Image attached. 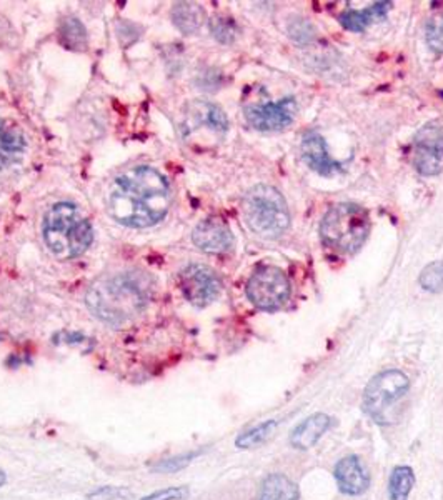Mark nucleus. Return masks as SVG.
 <instances>
[{
    "instance_id": "f257e3e1",
    "label": "nucleus",
    "mask_w": 443,
    "mask_h": 500,
    "mask_svg": "<svg viewBox=\"0 0 443 500\" xmlns=\"http://www.w3.org/2000/svg\"><path fill=\"white\" fill-rule=\"evenodd\" d=\"M112 217L127 227H151L162 221L170 207V187L151 167H135L118 175L110 190Z\"/></svg>"
},
{
    "instance_id": "f03ea898",
    "label": "nucleus",
    "mask_w": 443,
    "mask_h": 500,
    "mask_svg": "<svg viewBox=\"0 0 443 500\" xmlns=\"http://www.w3.org/2000/svg\"><path fill=\"white\" fill-rule=\"evenodd\" d=\"M152 282L139 272H122L99 280L87 292V307L110 326H124L145 309Z\"/></svg>"
},
{
    "instance_id": "7ed1b4c3",
    "label": "nucleus",
    "mask_w": 443,
    "mask_h": 500,
    "mask_svg": "<svg viewBox=\"0 0 443 500\" xmlns=\"http://www.w3.org/2000/svg\"><path fill=\"white\" fill-rule=\"evenodd\" d=\"M44 239L54 256L64 260L74 259L92 244V225L74 204L60 202L47 214Z\"/></svg>"
},
{
    "instance_id": "20e7f679",
    "label": "nucleus",
    "mask_w": 443,
    "mask_h": 500,
    "mask_svg": "<svg viewBox=\"0 0 443 500\" xmlns=\"http://www.w3.org/2000/svg\"><path fill=\"white\" fill-rule=\"evenodd\" d=\"M370 232L367 210L357 204H338L328 210L320 225L322 241L343 254H353L360 249Z\"/></svg>"
},
{
    "instance_id": "39448f33",
    "label": "nucleus",
    "mask_w": 443,
    "mask_h": 500,
    "mask_svg": "<svg viewBox=\"0 0 443 500\" xmlns=\"http://www.w3.org/2000/svg\"><path fill=\"white\" fill-rule=\"evenodd\" d=\"M242 210L250 231L264 239H277L291 225L287 204L274 187L250 189L245 196Z\"/></svg>"
},
{
    "instance_id": "423d86ee",
    "label": "nucleus",
    "mask_w": 443,
    "mask_h": 500,
    "mask_svg": "<svg viewBox=\"0 0 443 500\" xmlns=\"http://www.w3.org/2000/svg\"><path fill=\"white\" fill-rule=\"evenodd\" d=\"M408 377L400 371H385L375 375L363 392V408L377 424L392 422V408L407 394Z\"/></svg>"
},
{
    "instance_id": "0eeeda50",
    "label": "nucleus",
    "mask_w": 443,
    "mask_h": 500,
    "mask_svg": "<svg viewBox=\"0 0 443 500\" xmlns=\"http://www.w3.org/2000/svg\"><path fill=\"white\" fill-rule=\"evenodd\" d=\"M182 137L190 144L219 140L229 130V120L221 107L205 101H195L186 107L180 124Z\"/></svg>"
},
{
    "instance_id": "6e6552de",
    "label": "nucleus",
    "mask_w": 443,
    "mask_h": 500,
    "mask_svg": "<svg viewBox=\"0 0 443 500\" xmlns=\"http://www.w3.org/2000/svg\"><path fill=\"white\" fill-rule=\"evenodd\" d=\"M247 295L262 311H277L291 297V282L283 270L272 266L256 268L247 284Z\"/></svg>"
},
{
    "instance_id": "1a4fd4ad",
    "label": "nucleus",
    "mask_w": 443,
    "mask_h": 500,
    "mask_svg": "<svg viewBox=\"0 0 443 500\" xmlns=\"http://www.w3.org/2000/svg\"><path fill=\"white\" fill-rule=\"evenodd\" d=\"M178 282L187 301L194 303L195 307L209 305L221 294V279L207 266H200V264L187 266L180 270Z\"/></svg>"
},
{
    "instance_id": "9d476101",
    "label": "nucleus",
    "mask_w": 443,
    "mask_h": 500,
    "mask_svg": "<svg viewBox=\"0 0 443 500\" xmlns=\"http://www.w3.org/2000/svg\"><path fill=\"white\" fill-rule=\"evenodd\" d=\"M415 167L420 174H440L443 171V127L437 122H429L420 128L413 144Z\"/></svg>"
},
{
    "instance_id": "9b49d317",
    "label": "nucleus",
    "mask_w": 443,
    "mask_h": 500,
    "mask_svg": "<svg viewBox=\"0 0 443 500\" xmlns=\"http://www.w3.org/2000/svg\"><path fill=\"white\" fill-rule=\"evenodd\" d=\"M297 117V102L291 97L277 102L252 105L245 109V118L252 127L260 132H275L289 127Z\"/></svg>"
},
{
    "instance_id": "f8f14e48",
    "label": "nucleus",
    "mask_w": 443,
    "mask_h": 500,
    "mask_svg": "<svg viewBox=\"0 0 443 500\" xmlns=\"http://www.w3.org/2000/svg\"><path fill=\"white\" fill-rule=\"evenodd\" d=\"M192 241L207 254H223L232 249L233 233L227 222L212 217L198 224L192 233Z\"/></svg>"
},
{
    "instance_id": "ddd939ff",
    "label": "nucleus",
    "mask_w": 443,
    "mask_h": 500,
    "mask_svg": "<svg viewBox=\"0 0 443 500\" xmlns=\"http://www.w3.org/2000/svg\"><path fill=\"white\" fill-rule=\"evenodd\" d=\"M335 478H337L338 489L347 496H360L369 489L370 478L365 472L357 455H349L338 461L335 466Z\"/></svg>"
},
{
    "instance_id": "4468645a",
    "label": "nucleus",
    "mask_w": 443,
    "mask_h": 500,
    "mask_svg": "<svg viewBox=\"0 0 443 500\" xmlns=\"http://www.w3.org/2000/svg\"><path fill=\"white\" fill-rule=\"evenodd\" d=\"M302 155L307 165L320 175L335 174L340 169V163L328 154L326 140L317 132H310L303 137Z\"/></svg>"
},
{
    "instance_id": "2eb2a0df",
    "label": "nucleus",
    "mask_w": 443,
    "mask_h": 500,
    "mask_svg": "<svg viewBox=\"0 0 443 500\" xmlns=\"http://www.w3.org/2000/svg\"><path fill=\"white\" fill-rule=\"evenodd\" d=\"M332 420L326 414H315L312 417L300 422L291 435V443L295 449L307 451L320 441V437L328 431Z\"/></svg>"
},
{
    "instance_id": "dca6fc26",
    "label": "nucleus",
    "mask_w": 443,
    "mask_h": 500,
    "mask_svg": "<svg viewBox=\"0 0 443 500\" xmlns=\"http://www.w3.org/2000/svg\"><path fill=\"white\" fill-rule=\"evenodd\" d=\"M25 149L22 130L11 120H0V169L19 157Z\"/></svg>"
},
{
    "instance_id": "f3484780",
    "label": "nucleus",
    "mask_w": 443,
    "mask_h": 500,
    "mask_svg": "<svg viewBox=\"0 0 443 500\" xmlns=\"http://www.w3.org/2000/svg\"><path fill=\"white\" fill-rule=\"evenodd\" d=\"M392 7V4L388 2H378V4H373L369 9L365 11H347L343 12L340 15V23L347 29V31H352V32H361L365 31L370 23L378 21V19H384L387 15L388 9Z\"/></svg>"
},
{
    "instance_id": "a211bd4d",
    "label": "nucleus",
    "mask_w": 443,
    "mask_h": 500,
    "mask_svg": "<svg viewBox=\"0 0 443 500\" xmlns=\"http://www.w3.org/2000/svg\"><path fill=\"white\" fill-rule=\"evenodd\" d=\"M256 500H299V489L287 476L272 474L264 480Z\"/></svg>"
},
{
    "instance_id": "6ab92c4d",
    "label": "nucleus",
    "mask_w": 443,
    "mask_h": 500,
    "mask_svg": "<svg viewBox=\"0 0 443 500\" xmlns=\"http://www.w3.org/2000/svg\"><path fill=\"white\" fill-rule=\"evenodd\" d=\"M172 21L184 34H194L205 21V12L197 4L178 2L172 9Z\"/></svg>"
},
{
    "instance_id": "aec40b11",
    "label": "nucleus",
    "mask_w": 443,
    "mask_h": 500,
    "mask_svg": "<svg viewBox=\"0 0 443 500\" xmlns=\"http://www.w3.org/2000/svg\"><path fill=\"white\" fill-rule=\"evenodd\" d=\"M415 484V476L410 467H396L388 482V499L407 500Z\"/></svg>"
},
{
    "instance_id": "412c9836",
    "label": "nucleus",
    "mask_w": 443,
    "mask_h": 500,
    "mask_svg": "<svg viewBox=\"0 0 443 500\" xmlns=\"http://www.w3.org/2000/svg\"><path fill=\"white\" fill-rule=\"evenodd\" d=\"M275 427H277V422H275V420H267V422L256 425L254 429L244 432L242 435H239L237 441H235V445H237L239 449H252V447H256V445L265 443Z\"/></svg>"
},
{
    "instance_id": "4be33fe9",
    "label": "nucleus",
    "mask_w": 443,
    "mask_h": 500,
    "mask_svg": "<svg viewBox=\"0 0 443 500\" xmlns=\"http://www.w3.org/2000/svg\"><path fill=\"white\" fill-rule=\"evenodd\" d=\"M420 285L429 292H440L443 289V260L431 262L421 270Z\"/></svg>"
},
{
    "instance_id": "5701e85b",
    "label": "nucleus",
    "mask_w": 443,
    "mask_h": 500,
    "mask_svg": "<svg viewBox=\"0 0 443 500\" xmlns=\"http://www.w3.org/2000/svg\"><path fill=\"white\" fill-rule=\"evenodd\" d=\"M60 35L64 39V44L70 48H83L85 46V31L77 19H69L62 25Z\"/></svg>"
},
{
    "instance_id": "b1692460",
    "label": "nucleus",
    "mask_w": 443,
    "mask_h": 500,
    "mask_svg": "<svg viewBox=\"0 0 443 500\" xmlns=\"http://www.w3.org/2000/svg\"><path fill=\"white\" fill-rule=\"evenodd\" d=\"M210 31L217 40H221L222 44H230L237 37V27L230 19H223L217 17L210 22Z\"/></svg>"
},
{
    "instance_id": "393cba45",
    "label": "nucleus",
    "mask_w": 443,
    "mask_h": 500,
    "mask_svg": "<svg viewBox=\"0 0 443 500\" xmlns=\"http://www.w3.org/2000/svg\"><path fill=\"white\" fill-rule=\"evenodd\" d=\"M200 455V452H187V454L175 455V457H170V459H165V461H161L159 464L153 466V470L155 472H163V474H170V472H178L182 469H186L187 466H190V462Z\"/></svg>"
},
{
    "instance_id": "a878e982",
    "label": "nucleus",
    "mask_w": 443,
    "mask_h": 500,
    "mask_svg": "<svg viewBox=\"0 0 443 500\" xmlns=\"http://www.w3.org/2000/svg\"><path fill=\"white\" fill-rule=\"evenodd\" d=\"M427 42L433 50L443 52V12L435 13L427 22Z\"/></svg>"
},
{
    "instance_id": "bb28decb",
    "label": "nucleus",
    "mask_w": 443,
    "mask_h": 500,
    "mask_svg": "<svg viewBox=\"0 0 443 500\" xmlns=\"http://www.w3.org/2000/svg\"><path fill=\"white\" fill-rule=\"evenodd\" d=\"M188 497L187 487H169V489L152 492L151 496L142 500H186Z\"/></svg>"
},
{
    "instance_id": "cd10ccee",
    "label": "nucleus",
    "mask_w": 443,
    "mask_h": 500,
    "mask_svg": "<svg viewBox=\"0 0 443 500\" xmlns=\"http://www.w3.org/2000/svg\"><path fill=\"white\" fill-rule=\"evenodd\" d=\"M291 35H293L299 42H308V40H312V25H308L307 22H303V21H297V22H293V25L291 27Z\"/></svg>"
},
{
    "instance_id": "c85d7f7f",
    "label": "nucleus",
    "mask_w": 443,
    "mask_h": 500,
    "mask_svg": "<svg viewBox=\"0 0 443 500\" xmlns=\"http://www.w3.org/2000/svg\"><path fill=\"white\" fill-rule=\"evenodd\" d=\"M5 482H7V476H5V472L0 469V487H2Z\"/></svg>"
}]
</instances>
